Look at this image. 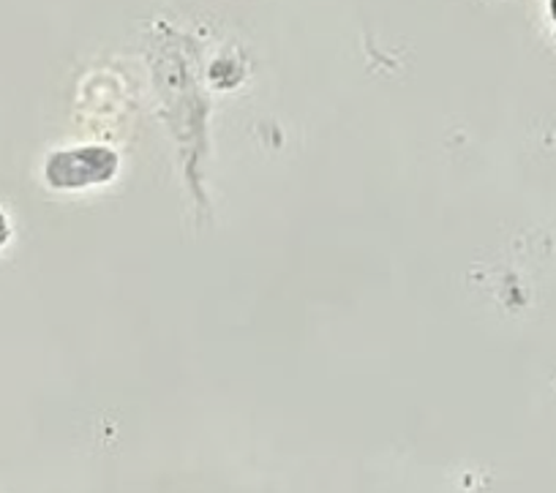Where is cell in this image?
I'll return each mask as SVG.
<instances>
[{
	"mask_svg": "<svg viewBox=\"0 0 556 493\" xmlns=\"http://www.w3.org/2000/svg\"><path fill=\"white\" fill-rule=\"evenodd\" d=\"M117 173V155L106 148H74L52 153L45 164V180L52 189H85L106 184Z\"/></svg>",
	"mask_w": 556,
	"mask_h": 493,
	"instance_id": "obj_1",
	"label": "cell"
},
{
	"mask_svg": "<svg viewBox=\"0 0 556 493\" xmlns=\"http://www.w3.org/2000/svg\"><path fill=\"white\" fill-rule=\"evenodd\" d=\"M9 240H12V222H9L7 213H0V249L9 245Z\"/></svg>",
	"mask_w": 556,
	"mask_h": 493,
	"instance_id": "obj_2",
	"label": "cell"
},
{
	"mask_svg": "<svg viewBox=\"0 0 556 493\" xmlns=\"http://www.w3.org/2000/svg\"><path fill=\"white\" fill-rule=\"evenodd\" d=\"M548 12H551V23L556 28V0H548Z\"/></svg>",
	"mask_w": 556,
	"mask_h": 493,
	"instance_id": "obj_3",
	"label": "cell"
}]
</instances>
